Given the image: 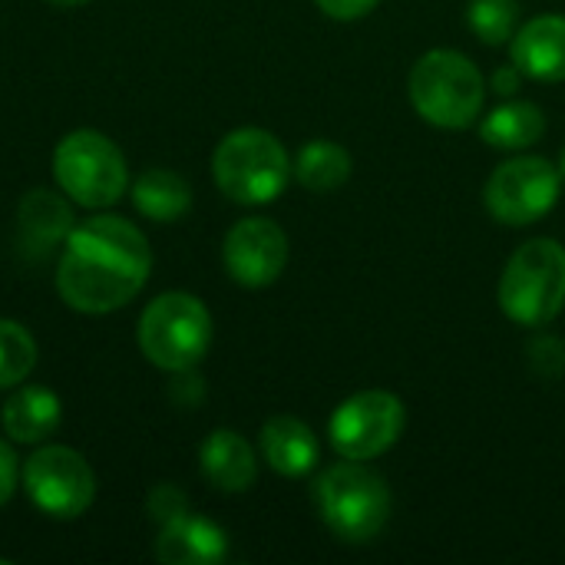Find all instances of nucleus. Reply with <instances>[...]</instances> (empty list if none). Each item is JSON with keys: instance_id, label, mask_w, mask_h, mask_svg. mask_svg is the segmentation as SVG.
<instances>
[{"instance_id": "nucleus-20", "label": "nucleus", "mask_w": 565, "mask_h": 565, "mask_svg": "<svg viewBox=\"0 0 565 565\" xmlns=\"http://www.w3.org/2000/svg\"><path fill=\"white\" fill-rule=\"evenodd\" d=\"M132 205L152 222H175L192 209V185L172 169H149L132 182Z\"/></svg>"}, {"instance_id": "nucleus-5", "label": "nucleus", "mask_w": 565, "mask_h": 565, "mask_svg": "<svg viewBox=\"0 0 565 565\" xmlns=\"http://www.w3.org/2000/svg\"><path fill=\"white\" fill-rule=\"evenodd\" d=\"M139 351L149 364L182 374L202 364L212 348V315L189 291H166L139 315Z\"/></svg>"}, {"instance_id": "nucleus-1", "label": "nucleus", "mask_w": 565, "mask_h": 565, "mask_svg": "<svg viewBox=\"0 0 565 565\" xmlns=\"http://www.w3.org/2000/svg\"><path fill=\"white\" fill-rule=\"evenodd\" d=\"M152 248L139 225L119 215L76 222L56 262V291L79 315H109L149 281Z\"/></svg>"}, {"instance_id": "nucleus-16", "label": "nucleus", "mask_w": 565, "mask_h": 565, "mask_svg": "<svg viewBox=\"0 0 565 565\" xmlns=\"http://www.w3.org/2000/svg\"><path fill=\"white\" fill-rule=\"evenodd\" d=\"M262 457L265 463L288 477V480H298V477H308L318 460H321V444L315 437V430L298 420V417H271L265 427H262Z\"/></svg>"}, {"instance_id": "nucleus-24", "label": "nucleus", "mask_w": 565, "mask_h": 565, "mask_svg": "<svg viewBox=\"0 0 565 565\" xmlns=\"http://www.w3.org/2000/svg\"><path fill=\"white\" fill-rule=\"evenodd\" d=\"M318 3V10L324 13V17H331V20H361V17H367L381 0H315Z\"/></svg>"}, {"instance_id": "nucleus-18", "label": "nucleus", "mask_w": 565, "mask_h": 565, "mask_svg": "<svg viewBox=\"0 0 565 565\" xmlns=\"http://www.w3.org/2000/svg\"><path fill=\"white\" fill-rule=\"evenodd\" d=\"M480 136L493 149H507V152L530 149L533 142H540L546 136V113L536 103L507 99V103H500L497 109H490L483 116Z\"/></svg>"}, {"instance_id": "nucleus-25", "label": "nucleus", "mask_w": 565, "mask_h": 565, "mask_svg": "<svg viewBox=\"0 0 565 565\" xmlns=\"http://www.w3.org/2000/svg\"><path fill=\"white\" fill-rule=\"evenodd\" d=\"M20 487V463H17V454L10 450V444L0 440V507L10 503V497L17 493Z\"/></svg>"}, {"instance_id": "nucleus-26", "label": "nucleus", "mask_w": 565, "mask_h": 565, "mask_svg": "<svg viewBox=\"0 0 565 565\" xmlns=\"http://www.w3.org/2000/svg\"><path fill=\"white\" fill-rule=\"evenodd\" d=\"M523 79H526V76H523V73H520V66L510 60L507 66H500V70L493 73V89H497L500 96H513V93L523 86Z\"/></svg>"}, {"instance_id": "nucleus-8", "label": "nucleus", "mask_w": 565, "mask_h": 565, "mask_svg": "<svg viewBox=\"0 0 565 565\" xmlns=\"http://www.w3.org/2000/svg\"><path fill=\"white\" fill-rule=\"evenodd\" d=\"M563 192V172L543 156H513L500 162L487 185L483 205L500 225H533L553 212Z\"/></svg>"}, {"instance_id": "nucleus-15", "label": "nucleus", "mask_w": 565, "mask_h": 565, "mask_svg": "<svg viewBox=\"0 0 565 565\" xmlns=\"http://www.w3.org/2000/svg\"><path fill=\"white\" fill-rule=\"evenodd\" d=\"M202 477L222 493H245L258 477V460L252 444L235 430H212L199 447Z\"/></svg>"}, {"instance_id": "nucleus-9", "label": "nucleus", "mask_w": 565, "mask_h": 565, "mask_svg": "<svg viewBox=\"0 0 565 565\" xmlns=\"http://www.w3.org/2000/svg\"><path fill=\"white\" fill-rule=\"evenodd\" d=\"M407 427V407L391 391H361L338 404L328 420V440L344 460H374L387 454Z\"/></svg>"}, {"instance_id": "nucleus-21", "label": "nucleus", "mask_w": 565, "mask_h": 565, "mask_svg": "<svg viewBox=\"0 0 565 565\" xmlns=\"http://www.w3.org/2000/svg\"><path fill=\"white\" fill-rule=\"evenodd\" d=\"M36 367L33 334L10 318H0V391L20 387Z\"/></svg>"}, {"instance_id": "nucleus-17", "label": "nucleus", "mask_w": 565, "mask_h": 565, "mask_svg": "<svg viewBox=\"0 0 565 565\" xmlns=\"http://www.w3.org/2000/svg\"><path fill=\"white\" fill-rule=\"evenodd\" d=\"M60 420H63L60 397L46 387H36V384L17 387L0 411L3 434L13 444H43L46 437L56 434Z\"/></svg>"}, {"instance_id": "nucleus-22", "label": "nucleus", "mask_w": 565, "mask_h": 565, "mask_svg": "<svg viewBox=\"0 0 565 565\" xmlns=\"http://www.w3.org/2000/svg\"><path fill=\"white\" fill-rule=\"evenodd\" d=\"M467 20H470V30L477 33L480 43L500 46V43L513 40V33L520 30L516 26L520 3L516 0H470Z\"/></svg>"}, {"instance_id": "nucleus-27", "label": "nucleus", "mask_w": 565, "mask_h": 565, "mask_svg": "<svg viewBox=\"0 0 565 565\" xmlns=\"http://www.w3.org/2000/svg\"><path fill=\"white\" fill-rule=\"evenodd\" d=\"M46 3H53V7H83L89 0H46Z\"/></svg>"}, {"instance_id": "nucleus-4", "label": "nucleus", "mask_w": 565, "mask_h": 565, "mask_svg": "<svg viewBox=\"0 0 565 565\" xmlns=\"http://www.w3.org/2000/svg\"><path fill=\"white\" fill-rule=\"evenodd\" d=\"M315 507L341 543H371L387 526L394 503L384 477L367 470L364 460H344L318 477Z\"/></svg>"}, {"instance_id": "nucleus-13", "label": "nucleus", "mask_w": 565, "mask_h": 565, "mask_svg": "<svg viewBox=\"0 0 565 565\" xmlns=\"http://www.w3.org/2000/svg\"><path fill=\"white\" fill-rule=\"evenodd\" d=\"M73 209L63 195L50 189H33L20 199L17 209V228H20V245L26 255L43 258L53 248H63L70 232H73Z\"/></svg>"}, {"instance_id": "nucleus-23", "label": "nucleus", "mask_w": 565, "mask_h": 565, "mask_svg": "<svg viewBox=\"0 0 565 565\" xmlns=\"http://www.w3.org/2000/svg\"><path fill=\"white\" fill-rule=\"evenodd\" d=\"M146 510H149V516H152L159 526H166V523H172V520H179V516L189 513V500H185V493H182L179 487L159 483V487L149 493Z\"/></svg>"}, {"instance_id": "nucleus-19", "label": "nucleus", "mask_w": 565, "mask_h": 565, "mask_svg": "<svg viewBox=\"0 0 565 565\" xmlns=\"http://www.w3.org/2000/svg\"><path fill=\"white\" fill-rule=\"evenodd\" d=\"M354 159L351 152L334 139H311L298 149L291 159V175L308 192H334L351 179Z\"/></svg>"}, {"instance_id": "nucleus-14", "label": "nucleus", "mask_w": 565, "mask_h": 565, "mask_svg": "<svg viewBox=\"0 0 565 565\" xmlns=\"http://www.w3.org/2000/svg\"><path fill=\"white\" fill-rule=\"evenodd\" d=\"M228 556V536L222 526L202 516H179L156 536V559L162 565H215Z\"/></svg>"}, {"instance_id": "nucleus-10", "label": "nucleus", "mask_w": 565, "mask_h": 565, "mask_svg": "<svg viewBox=\"0 0 565 565\" xmlns=\"http://www.w3.org/2000/svg\"><path fill=\"white\" fill-rule=\"evenodd\" d=\"M30 503L53 520H76L96 500V477L83 454L50 444L40 447L20 470Z\"/></svg>"}, {"instance_id": "nucleus-6", "label": "nucleus", "mask_w": 565, "mask_h": 565, "mask_svg": "<svg viewBox=\"0 0 565 565\" xmlns=\"http://www.w3.org/2000/svg\"><path fill=\"white\" fill-rule=\"evenodd\" d=\"M500 308L513 324L543 328L565 308V248L533 238L513 252L500 278Z\"/></svg>"}, {"instance_id": "nucleus-12", "label": "nucleus", "mask_w": 565, "mask_h": 565, "mask_svg": "<svg viewBox=\"0 0 565 565\" xmlns=\"http://www.w3.org/2000/svg\"><path fill=\"white\" fill-rule=\"evenodd\" d=\"M510 60L526 79L563 83L565 79V17L543 13L526 20L510 40Z\"/></svg>"}, {"instance_id": "nucleus-2", "label": "nucleus", "mask_w": 565, "mask_h": 565, "mask_svg": "<svg viewBox=\"0 0 565 565\" xmlns=\"http://www.w3.org/2000/svg\"><path fill=\"white\" fill-rule=\"evenodd\" d=\"M407 96L424 122L437 129H467L483 116L487 79L460 50H430L411 66Z\"/></svg>"}, {"instance_id": "nucleus-28", "label": "nucleus", "mask_w": 565, "mask_h": 565, "mask_svg": "<svg viewBox=\"0 0 565 565\" xmlns=\"http://www.w3.org/2000/svg\"><path fill=\"white\" fill-rule=\"evenodd\" d=\"M559 172H563V179H565V149H563V156H559Z\"/></svg>"}, {"instance_id": "nucleus-7", "label": "nucleus", "mask_w": 565, "mask_h": 565, "mask_svg": "<svg viewBox=\"0 0 565 565\" xmlns=\"http://www.w3.org/2000/svg\"><path fill=\"white\" fill-rule=\"evenodd\" d=\"M60 192L79 209H109L129 189V166L119 146L96 129H73L53 149Z\"/></svg>"}, {"instance_id": "nucleus-3", "label": "nucleus", "mask_w": 565, "mask_h": 565, "mask_svg": "<svg viewBox=\"0 0 565 565\" xmlns=\"http://www.w3.org/2000/svg\"><path fill=\"white\" fill-rule=\"evenodd\" d=\"M212 175L222 195L232 202L268 205L285 192L291 179V159L278 136L258 126H242L215 146Z\"/></svg>"}, {"instance_id": "nucleus-11", "label": "nucleus", "mask_w": 565, "mask_h": 565, "mask_svg": "<svg viewBox=\"0 0 565 565\" xmlns=\"http://www.w3.org/2000/svg\"><path fill=\"white\" fill-rule=\"evenodd\" d=\"M222 262L242 288H268L288 265V235L271 218H242L222 242Z\"/></svg>"}]
</instances>
